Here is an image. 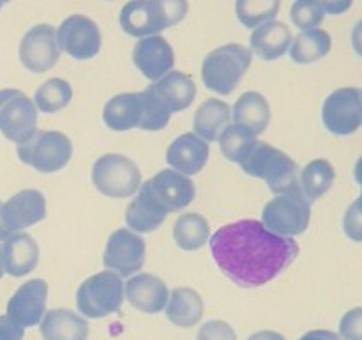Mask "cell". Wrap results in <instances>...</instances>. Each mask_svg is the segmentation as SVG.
Returning a JSON list of instances; mask_svg holds the SVG:
<instances>
[{
    "mask_svg": "<svg viewBox=\"0 0 362 340\" xmlns=\"http://www.w3.org/2000/svg\"><path fill=\"white\" fill-rule=\"evenodd\" d=\"M212 257L235 285L262 287L281 275L299 255V244L265 229L258 220H239L209 239Z\"/></svg>",
    "mask_w": 362,
    "mask_h": 340,
    "instance_id": "6da1fadb",
    "label": "cell"
},
{
    "mask_svg": "<svg viewBox=\"0 0 362 340\" xmlns=\"http://www.w3.org/2000/svg\"><path fill=\"white\" fill-rule=\"evenodd\" d=\"M187 11V0H129L120 9L119 23L127 35L148 38L180 23Z\"/></svg>",
    "mask_w": 362,
    "mask_h": 340,
    "instance_id": "7a4b0ae2",
    "label": "cell"
},
{
    "mask_svg": "<svg viewBox=\"0 0 362 340\" xmlns=\"http://www.w3.org/2000/svg\"><path fill=\"white\" fill-rule=\"evenodd\" d=\"M244 172L257 179H264L269 190L276 195L299 191V166L281 149L265 142H258L239 163Z\"/></svg>",
    "mask_w": 362,
    "mask_h": 340,
    "instance_id": "3957f363",
    "label": "cell"
},
{
    "mask_svg": "<svg viewBox=\"0 0 362 340\" xmlns=\"http://www.w3.org/2000/svg\"><path fill=\"white\" fill-rule=\"evenodd\" d=\"M253 62L250 48L228 42L212 50L202 62V80L205 87L221 96H228L239 87L240 80Z\"/></svg>",
    "mask_w": 362,
    "mask_h": 340,
    "instance_id": "277c9868",
    "label": "cell"
},
{
    "mask_svg": "<svg viewBox=\"0 0 362 340\" xmlns=\"http://www.w3.org/2000/svg\"><path fill=\"white\" fill-rule=\"evenodd\" d=\"M124 303V283L117 273L101 271L78 287L76 307L88 319H101L117 314Z\"/></svg>",
    "mask_w": 362,
    "mask_h": 340,
    "instance_id": "5b68a950",
    "label": "cell"
},
{
    "mask_svg": "<svg viewBox=\"0 0 362 340\" xmlns=\"http://www.w3.org/2000/svg\"><path fill=\"white\" fill-rule=\"evenodd\" d=\"M18 158L21 163L42 174L62 170L73 156V144L69 137L60 131L37 130L27 142L18 144Z\"/></svg>",
    "mask_w": 362,
    "mask_h": 340,
    "instance_id": "8992f818",
    "label": "cell"
},
{
    "mask_svg": "<svg viewBox=\"0 0 362 340\" xmlns=\"http://www.w3.org/2000/svg\"><path fill=\"white\" fill-rule=\"evenodd\" d=\"M92 183L105 197L127 198L133 197L140 188L141 172L131 158L110 152L94 163Z\"/></svg>",
    "mask_w": 362,
    "mask_h": 340,
    "instance_id": "52a82bcc",
    "label": "cell"
},
{
    "mask_svg": "<svg viewBox=\"0 0 362 340\" xmlns=\"http://www.w3.org/2000/svg\"><path fill=\"white\" fill-rule=\"evenodd\" d=\"M311 205L299 191L276 195L262 211V225L272 234L293 237L303 234L310 225Z\"/></svg>",
    "mask_w": 362,
    "mask_h": 340,
    "instance_id": "ba28073f",
    "label": "cell"
},
{
    "mask_svg": "<svg viewBox=\"0 0 362 340\" xmlns=\"http://www.w3.org/2000/svg\"><path fill=\"white\" fill-rule=\"evenodd\" d=\"M37 128V108L25 92L18 89L0 91V133L11 142L23 144Z\"/></svg>",
    "mask_w": 362,
    "mask_h": 340,
    "instance_id": "9c48e42d",
    "label": "cell"
},
{
    "mask_svg": "<svg viewBox=\"0 0 362 340\" xmlns=\"http://www.w3.org/2000/svg\"><path fill=\"white\" fill-rule=\"evenodd\" d=\"M60 52L76 60H88L101 50V30L98 23L83 14H71L55 30Z\"/></svg>",
    "mask_w": 362,
    "mask_h": 340,
    "instance_id": "30bf717a",
    "label": "cell"
},
{
    "mask_svg": "<svg viewBox=\"0 0 362 340\" xmlns=\"http://www.w3.org/2000/svg\"><path fill=\"white\" fill-rule=\"evenodd\" d=\"M46 218V198L37 190H21L0 202V239L13 236Z\"/></svg>",
    "mask_w": 362,
    "mask_h": 340,
    "instance_id": "8fae6325",
    "label": "cell"
},
{
    "mask_svg": "<svg viewBox=\"0 0 362 340\" xmlns=\"http://www.w3.org/2000/svg\"><path fill=\"white\" fill-rule=\"evenodd\" d=\"M322 120L334 135L356 133L362 124L361 89L343 87L331 92L322 106Z\"/></svg>",
    "mask_w": 362,
    "mask_h": 340,
    "instance_id": "7c38bea8",
    "label": "cell"
},
{
    "mask_svg": "<svg viewBox=\"0 0 362 340\" xmlns=\"http://www.w3.org/2000/svg\"><path fill=\"white\" fill-rule=\"evenodd\" d=\"M140 186L158 202L166 215L187 208L197 195L193 181L175 170H161Z\"/></svg>",
    "mask_w": 362,
    "mask_h": 340,
    "instance_id": "4fadbf2b",
    "label": "cell"
},
{
    "mask_svg": "<svg viewBox=\"0 0 362 340\" xmlns=\"http://www.w3.org/2000/svg\"><path fill=\"white\" fill-rule=\"evenodd\" d=\"M145 239L129 229H119L106 243L103 264L119 276H131L141 269L145 262Z\"/></svg>",
    "mask_w": 362,
    "mask_h": 340,
    "instance_id": "5bb4252c",
    "label": "cell"
},
{
    "mask_svg": "<svg viewBox=\"0 0 362 340\" xmlns=\"http://www.w3.org/2000/svg\"><path fill=\"white\" fill-rule=\"evenodd\" d=\"M20 60L32 73H45L52 69L60 59V50L57 45L55 27L48 23H39L28 28L20 41Z\"/></svg>",
    "mask_w": 362,
    "mask_h": 340,
    "instance_id": "9a60e30c",
    "label": "cell"
},
{
    "mask_svg": "<svg viewBox=\"0 0 362 340\" xmlns=\"http://www.w3.org/2000/svg\"><path fill=\"white\" fill-rule=\"evenodd\" d=\"M46 300H48L46 280H28L7 301V317L23 329L37 326L46 312Z\"/></svg>",
    "mask_w": 362,
    "mask_h": 340,
    "instance_id": "2e32d148",
    "label": "cell"
},
{
    "mask_svg": "<svg viewBox=\"0 0 362 340\" xmlns=\"http://www.w3.org/2000/svg\"><path fill=\"white\" fill-rule=\"evenodd\" d=\"M133 62L148 80H159L173 69L175 53L172 45L161 35L141 38L133 48Z\"/></svg>",
    "mask_w": 362,
    "mask_h": 340,
    "instance_id": "e0dca14e",
    "label": "cell"
},
{
    "mask_svg": "<svg viewBox=\"0 0 362 340\" xmlns=\"http://www.w3.org/2000/svg\"><path fill=\"white\" fill-rule=\"evenodd\" d=\"M168 287L161 278L148 273H140L127 280L124 296L131 307L144 314H159L168 303Z\"/></svg>",
    "mask_w": 362,
    "mask_h": 340,
    "instance_id": "ac0fdd59",
    "label": "cell"
},
{
    "mask_svg": "<svg viewBox=\"0 0 362 340\" xmlns=\"http://www.w3.org/2000/svg\"><path fill=\"white\" fill-rule=\"evenodd\" d=\"M211 147L194 133H184L170 144L166 151V162L175 172L182 176H194L202 172L209 162Z\"/></svg>",
    "mask_w": 362,
    "mask_h": 340,
    "instance_id": "d6986e66",
    "label": "cell"
},
{
    "mask_svg": "<svg viewBox=\"0 0 362 340\" xmlns=\"http://www.w3.org/2000/svg\"><path fill=\"white\" fill-rule=\"evenodd\" d=\"M39 262V246L34 237L25 232H16L6 237L2 244L4 273L14 278L28 275Z\"/></svg>",
    "mask_w": 362,
    "mask_h": 340,
    "instance_id": "ffe728a7",
    "label": "cell"
},
{
    "mask_svg": "<svg viewBox=\"0 0 362 340\" xmlns=\"http://www.w3.org/2000/svg\"><path fill=\"white\" fill-rule=\"evenodd\" d=\"M148 87L170 113L189 108L197 96V84L193 81V78L180 71H170Z\"/></svg>",
    "mask_w": 362,
    "mask_h": 340,
    "instance_id": "44dd1931",
    "label": "cell"
},
{
    "mask_svg": "<svg viewBox=\"0 0 362 340\" xmlns=\"http://www.w3.org/2000/svg\"><path fill=\"white\" fill-rule=\"evenodd\" d=\"M144 119L141 92H124L113 96L103 108V120L112 131H129L140 128Z\"/></svg>",
    "mask_w": 362,
    "mask_h": 340,
    "instance_id": "7402d4cb",
    "label": "cell"
},
{
    "mask_svg": "<svg viewBox=\"0 0 362 340\" xmlns=\"http://www.w3.org/2000/svg\"><path fill=\"white\" fill-rule=\"evenodd\" d=\"M292 42V32L283 21H265V23L255 27L251 34V53L260 57L262 60L279 59L285 55Z\"/></svg>",
    "mask_w": 362,
    "mask_h": 340,
    "instance_id": "603a6c76",
    "label": "cell"
},
{
    "mask_svg": "<svg viewBox=\"0 0 362 340\" xmlns=\"http://www.w3.org/2000/svg\"><path fill=\"white\" fill-rule=\"evenodd\" d=\"M41 335L45 340H87L88 322L76 312L53 308L42 315Z\"/></svg>",
    "mask_w": 362,
    "mask_h": 340,
    "instance_id": "cb8c5ba5",
    "label": "cell"
},
{
    "mask_svg": "<svg viewBox=\"0 0 362 340\" xmlns=\"http://www.w3.org/2000/svg\"><path fill=\"white\" fill-rule=\"evenodd\" d=\"M166 317L179 328L197 326L204 317V300L200 294L189 287H177L168 294Z\"/></svg>",
    "mask_w": 362,
    "mask_h": 340,
    "instance_id": "d4e9b609",
    "label": "cell"
},
{
    "mask_svg": "<svg viewBox=\"0 0 362 340\" xmlns=\"http://www.w3.org/2000/svg\"><path fill=\"white\" fill-rule=\"evenodd\" d=\"M232 117L235 124L247 128L255 135H260L267 130L271 123V106L260 92L247 91L239 96L233 105Z\"/></svg>",
    "mask_w": 362,
    "mask_h": 340,
    "instance_id": "484cf974",
    "label": "cell"
},
{
    "mask_svg": "<svg viewBox=\"0 0 362 340\" xmlns=\"http://www.w3.org/2000/svg\"><path fill=\"white\" fill-rule=\"evenodd\" d=\"M232 120V108L221 99H207L194 113V135L202 140L214 142Z\"/></svg>",
    "mask_w": 362,
    "mask_h": 340,
    "instance_id": "4316f807",
    "label": "cell"
},
{
    "mask_svg": "<svg viewBox=\"0 0 362 340\" xmlns=\"http://www.w3.org/2000/svg\"><path fill=\"white\" fill-rule=\"evenodd\" d=\"M136 198L129 202L126 209V223L136 232H152L166 220V212L159 208L158 202L144 190L138 188Z\"/></svg>",
    "mask_w": 362,
    "mask_h": 340,
    "instance_id": "83f0119b",
    "label": "cell"
},
{
    "mask_svg": "<svg viewBox=\"0 0 362 340\" xmlns=\"http://www.w3.org/2000/svg\"><path fill=\"white\" fill-rule=\"evenodd\" d=\"M332 48V39L329 32L322 28L300 30L290 42V57L297 64H313L324 59Z\"/></svg>",
    "mask_w": 362,
    "mask_h": 340,
    "instance_id": "f1b7e54d",
    "label": "cell"
},
{
    "mask_svg": "<svg viewBox=\"0 0 362 340\" xmlns=\"http://www.w3.org/2000/svg\"><path fill=\"white\" fill-rule=\"evenodd\" d=\"M211 234V225L207 220L198 212H186L173 223V239L177 246L186 251L200 250L205 246Z\"/></svg>",
    "mask_w": 362,
    "mask_h": 340,
    "instance_id": "f546056e",
    "label": "cell"
},
{
    "mask_svg": "<svg viewBox=\"0 0 362 340\" xmlns=\"http://www.w3.org/2000/svg\"><path fill=\"white\" fill-rule=\"evenodd\" d=\"M336 172L327 159H313L299 174V188L308 202L320 198L331 190Z\"/></svg>",
    "mask_w": 362,
    "mask_h": 340,
    "instance_id": "4dcf8cb0",
    "label": "cell"
},
{
    "mask_svg": "<svg viewBox=\"0 0 362 340\" xmlns=\"http://www.w3.org/2000/svg\"><path fill=\"white\" fill-rule=\"evenodd\" d=\"M73 99V89L62 78H49L41 87L35 91L34 105L35 108L45 113H55L59 110L66 108Z\"/></svg>",
    "mask_w": 362,
    "mask_h": 340,
    "instance_id": "1f68e13d",
    "label": "cell"
},
{
    "mask_svg": "<svg viewBox=\"0 0 362 340\" xmlns=\"http://www.w3.org/2000/svg\"><path fill=\"white\" fill-rule=\"evenodd\" d=\"M255 144H257V135L240 124H228L219 135V149L230 162H243Z\"/></svg>",
    "mask_w": 362,
    "mask_h": 340,
    "instance_id": "d6a6232c",
    "label": "cell"
},
{
    "mask_svg": "<svg viewBox=\"0 0 362 340\" xmlns=\"http://www.w3.org/2000/svg\"><path fill=\"white\" fill-rule=\"evenodd\" d=\"M281 0H237L235 13L240 23L247 28L271 21L279 13Z\"/></svg>",
    "mask_w": 362,
    "mask_h": 340,
    "instance_id": "836d02e7",
    "label": "cell"
},
{
    "mask_svg": "<svg viewBox=\"0 0 362 340\" xmlns=\"http://www.w3.org/2000/svg\"><path fill=\"white\" fill-rule=\"evenodd\" d=\"M141 99H144V119H141L140 130L145 131H159L170 123V115L172 113L166 110L158 99V96L152 92L151 87L141 91Z\"/></svg>",
    "mask_w": 362,
    "mask_h": 340,
    "instance_id": "e575fe53",
    "label": "cell"
},
{
    "mask_svg": "<svg viewBox=\"0 0 362 340\" xmlns=\"http://www.w3.org/2000/svg\"><path fill=\"white\" fill-rule=\"evenodd\" d=\"M290 18L300 30H311L324 21L325 13L318 0H296L290 7Z\"/></svg>",
    "mask_w": 362,
    "mask_h": 340,
    "instance_id": "d590c367",
    "label": "cell"
},
{
    "mask_svg": "<svg viewBox=\"0 0 362 340\" xmlns=\"http://www.w3.org/2000/svg\"><path fill=\"white\" fill-rule=\"evenodd\" d=\"M198 340H237L235 329L225 321H209L198 329Z\"/></svg>",
    "mask_w": 362,
    "mask_h": 340,
    "instance_id": "8d00e7d4",
    "label": "cell"
},
{
    "mask_svg": "<svg viewBox=\"0 0 362 340\" xmlns=\"http://www.w3.org/2000/svg\"><path fill=\"white\" fill-rule=\"evenodd\" d=\"M339 335L343 340H362V308L346 312L339 322Z\"/></svg>",
    "mask_w": 362,
    "mask_h": 340,
    "instance_id": "74e56055",
    "label": "cell"
},
{
    "mask_svg": "<svg viewBox=\"0 0 362 340\" xmlns=\"http://www.w3.org/2000/svg\"><path fill=\"white\" fill-rule=\"evenodd\" d=\"M361 215H359V200L354 202L352 208L346 211L345 216V232L352 237L354 241L361 239Z\"/></svg>",
    "mask_w": 362,
    "mask_h": 340,
    "instance_id": "f35d334b",
    "label": "cell"
},
{
    "mask_svg": "<svg viewBox=\"0 0 362 340\" xmlns=\"http://www.w3.org/2000/svg\"><path fill=\"white\" fill-rule=\"evenodd\" d=\"M25 329L11 321L7 315H0V340H23Z\"/></svg>",
    "mask_w": 362,
    "mask_h": 340,
    "instance_id": "ab89813d",
    "label": "cell"
},
{
    "mask_svg": "<svg viewBox=\"0 0 362 340\" xmlns=\"http://www.w3.org/2000/svg\"><path fill=\"white\" fill-rule=\"evenodd\" d=\"M324 13L327 14H343L352 7L354 0H318Z\"/></svg>",
    "mask_w": 362,
    "mask_h": 340,
    "instance_id": "60d3db41",
    "label": "cell"
},
{
    "mask_svg": "<svg viewBox=\"0 0 362 340\" xmlns=\"http://www.w3.org/2000/svg\"><path fill=\"white\" fill-rule=\"evenodd\" d=\"M299 340H341V336L334 332H329V329H313V332H308L306 335L300 336Z\"/></svg>",
    "mask_w": 362,
    "mask_h": 340,
    "instance_id": "b9f144b4",
    "label": "cell"
},
{
    "mask_svg": "<svg viewBox=\"0 0 362 340\" xmlns=\"http://www.w3.org/2000/svg\"><path fill=\"white\" fill-rule=\"evenodd\" d=\"M247 340H286L281 333L271 332V329H264V332H257L250 336Z\"/></svg>",
    "mask_w": 362,
    "mask_h": 340,
    "instance_id": "7bdbcfd3",
    "label": "cell"
},
{
    "mask_svg": "<svg viewBox=\"0 0 362 340\" xmlns=\"http://www.w3.org/2000/svg\"><path fill=\"white\" fill-rule=\"evenodd\" d=\"M4 276V264H2V244H0V278Z\"/></svg>",
    "mask_w": 362,
    "mask_h": 340,
    "instance_id": "ee69618b",
    "label": "cell"
},
{
    "mask_svg": "<svg viewBox=\"0 0 362 340\" xmlns=\"http://www.w3.org/2000/svg\"><path fill=\"white\" fill-rule=\"evenodd\" d=\"M7 2H11V0H0V4H2V6H4V4H7Z\"/></svg>",
    "mask_w": 362,
    "mask_h": 340,
    "instance_id": "f6af8a7d",
    "label": "cell"
},
{
    "mask_svg": "<svg viewBox=\"0 0 362 340\" xmlns=\"http://www.w3.org/2000/svg\"><path fill=\"white\" fill-rule=\"evenodd\" d=\"M0 7H2V4H0Z\"/></svg>",
    "mask_w": 362,
    "mask_h": 340,
    "instance_id": "bcb514c9",
    "label": "cell"
}]
</instances>
